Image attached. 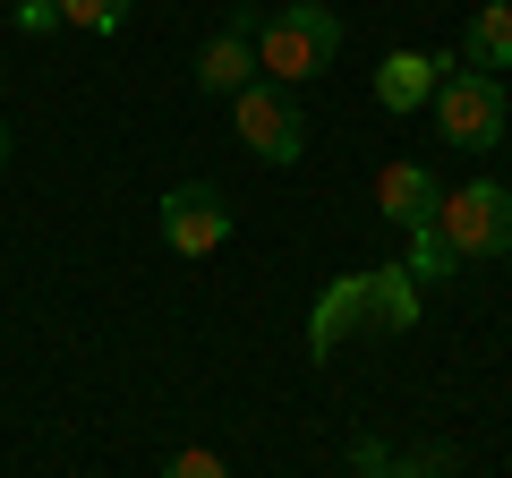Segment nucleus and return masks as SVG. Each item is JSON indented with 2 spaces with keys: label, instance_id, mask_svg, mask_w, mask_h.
<instances>
[{
  "label": "nucleus",
  "instance_id": "1",
  "mask_svg": "<svg viewBox=\"0 0 512 478\" xmlns=\"http://www.w3.org/2000/svg\"><path fill=\"white\" fill-rule=\"evenodd\" d=\"M333 52H342V18H333L325 0H282L274 18L256 26V69L274 77V86H308V77H325Z\"/></svg>",
  "mask_w": 512,
  "mask_h": 478
},
{
  "label": "nucleus",
  "instance_id": "2",
  "mask_svg": "<svg viewBox=\"0 0 512 478\" xmlns=\"http://www.w3.org/2000/svg\"><path fill=\"white\" fill-rule=\"evenodd\" d=\"M504 120H512V94H504V77H487V69H444V86H436V129L453 137L461 154H487V146H504Z\"/></svg>",
  "mask_w": 512,
  "mask_h": 478
},
{
  "label": "nucleus",
  "instance_id": "3",
  "mask_svg": "<svg viewBox=\"0 0 512 478\" xmlns=\"http://www.w3.org/2000/svg\"><path fill=\"white\" fill-rule=\"evenodd\" d=\"M231 120H239V146L256 154V163L291 171L299 154H308V111H299L291 86H274V77H256V86L231 94Z\"/></svg>",
  "mask_w": 512,
  "mask_h": 478
},
{
  "label": "nucleus",
  "instance_id": "4",
  "mask_svg": "<svg viewBox=\"0 0 512 478\" xmlns=\"http://www.w3.org/2000/svg\"><path fill=\"white\" fill-rule=\"evenodd\" d=\"M436 231H444V248H453V257H512V188H504V180L444 188Z\"/></svg>",
  "mask_w": 512,
  "mask_h": 478
},
{
  "label": "nucleus",
  "instance_id": "5",
  "mask_svg": "<svg viewBox=\"0 0 512 478\" xmlns=\"http://www.w3.org/2000/svg\"><path fill=\"white\" fill-rule=\"evenodd\" d=\"M222 239H231V197L214 180H188L163 197V248L171 257H214Z\"/></svg>",
  "mask_w": 512,
  "mask_h": 478
},
{
  "label": "nucleus",
  "instance_id": "6",
  "mask_svg": "<svg viewBox=\"0 0 512 478\" xmlns=\"http://www.w3.org/2000/svg\"><path fill=\"white\" fill-rule=\"evenodd\" d=\"M367 325H376V308H367V274H333L325 291H316V308H308V350L333 359V350H342L350 333H367Z\"/></svg>",
  "mask_w": 512,
  "mask_h": 478
},
{
  "label": "nucleus",
  "instance_id": "7",
  "mask_svg": "<svg viewBox=\"0 0 512 478\" xmlns=\"http://www.w3.org/2000/svg\"><path fill=\"white\" fill-rule=\"evenodd\" d=\"M436 205H444V180H436L427 163H384L376 214L393 222V231H427V222H436Z\"/></svg>",
  "mask_w": 512,
  "mask_h": 478
},
{
  "label": "nucleus",
  "instance_id": "8",
  "mask_svg": "<svg viewBox=\"0 0 512 478\" xmlns=\"http://www.w3.org/2000/svg\"><path fill=\"white\" fill-rule=\"evenodd\" d=\"M197 86H205V94H239V86H256V18H248V9H239V18L197 52Z\"/></svg>",
  "mask_w": 512,
  "mask_h": 478
},
{
  "label": "nucleus",
  "instance_id": "9",
  "mask_svg": "<svg viewBox=\"0 0 512 478\" xmlns=\"http://www.w3.org/2000/svg\"><path fill=\"white\" fill-rule=\"evenodd\" d=\"M444 69H453L444 52H384V69H376V103H384V111H419V103H436Z\"/></svg>",
  "mask_w": 512,
  "mask_h": 478
},
{
  "label": "nucleus",
  "instance_id": "10",
  "mask_svg": "<svg viewBox=\"0 0 512 478\" xmlns=\"http://www.w3.org/2000/svg\"><path fill=\"white\" fill-rule=\"evenodd\" d=\"M461 69H487V77L512 69V0H478L470 9V26H461Z\"/></svg>",
  "mask_w": 512,
  "mask_h": 478
},
{
  "label": "nucleus",
  "instance_id": "11",
  "mask_svg": "<svg viewBox=\"0 0 512 478\" xmlns=\"http://www.w3.org/2000/svg\"><path fill=\"white\" fill-rule=\"evenodd\" d=\"M367 308H376V325H419V308H427V291H419V274H410L402 257L393 265H367Z\"/></svg>",
  "mask_w": 512,
  "mask_h": 478
},
{
  "label": "nucleus",
  "instance_id": "12",
  "mask_svg": "<svg viewBox=\"0 0 512 478\" xmlns=\"http://www.w3.org/2000/svg\"><path fill=\"white\" fill-rule=\"evenodd\" d=\"M410 274H419V291H436V282H453L461 274V257H453V248H444V231H436V222H427V231H410Z\"/></svg>",
  "mask_w": 512,
  "mask_h": 478
},
{
  "label": "nucleus",
  "instance_id": "13",
  "mask_svg": "<svg viewBox=\"0 0 512 478\" xmlns=\"http://www.w3.org/2000/svg\"><path fill=\"white\" fill-rule=\"evenodd\" d=\"M60 18H69L77 35H120V26H128V0H60Z\"/></svg>",
  "mask_w": 512,
  "mask_h": 478
},
{
  "label": "nucleus",
  "instance_id": "14",
  "mask_svg": "<svg viewBox=\"0 0 512 478\" xmlns=\"http://www.w3.org/2000/svg\"><path fill=\"white\" fill-rule=\"evenodd\" d=\"M163 478H231V470H222V453L188 444V453H171V461H163Z\"/></svg>",
  "mask_w": 512,
  "mask_h": 478
},
{
  "label": "nucleus",
  "instance_id": "15",
  "mask_svg": "<svg viewBox=\"0 0 512 478\" xmlns=\"http://www.w3.org/2000/svg\"><path fill=\"white\" fill-rule=\"evenodd\" d=\"M444 470H453V453L436 444V453H419V461H384V470H367V478H444Z\"/></svg>",
  "mask_w": 512,
  "mask_h": 478
},
{
  "label": "nucleus",
  "instance_id": "16",
  "mask_svg": "<svg viewBox=\"0 0 512 478\" xmlns=\"http://www.w3.org/2000/svg\"><path fill=\"white\" fill-rule=\"evenodd\" d=\"M52 18H60V0H18V26H26V35H43Z\"/></svg>",
  "mask_w": 512,
  "mask_h": 478
},
{
  "label": "nucleus",
  "instance_id": "17",
  "mask_svg": "<svg viewBox=\"0 0 512 478\" xmlns=\"http://www.w3.org/2000/svg\"><path fill=\"white\" fill-rule=\"evenodd\" d=\"M350 461H359V478H367V470H384V461H393V453H384L376 436H359V444H350Z\"/></svg>",
  "mask_w": 512,
  "mask_h": 478
},
{
  "label": "nucleus",
  "instance_id": "18",
  "mask_svg": "<svg viewBox=\"0 0 512 478\" xmlns=\"http://www.w3.org/2000/svg\"><path fill=\"white\" fill-rule=\"evenodd\" d=\"M9 146H18V137H9V129H0V163H9Z\"/></svg>",
  "mask_w": 512,
  "mask_h": 478
}]
</instances>
